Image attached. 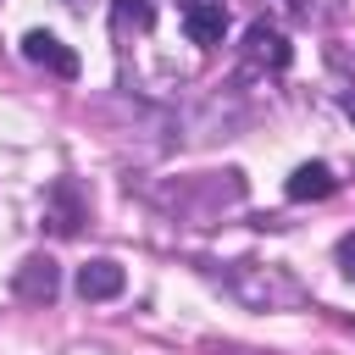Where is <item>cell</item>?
<instances>
[{
	"label": "cell",
	"mask_w": 355,
	"mask_h": 355,
	"mask_svg": "<svg viewBox=\"0 0 355 355\" xmlns=\"http://www.w3.org/2000/svg\"><path fill=\"white\" fill-rule=\"evenodd\" d=\"M216 283L233 300H244L250 311H300L311 300L305 283L288 266H277V261H233L227 272H216Z\"/></svg>",
	"instance_id": "cell-1"
},
{
	"label": "cell",
	"mask_w": 355,
	"mask_h": 355,
	"mask_svg": "<svg viewBox=\"0 0 355 355\" xmlns=\"http://www.w3.org/2000/svg\"><path fill=\"white\" fill-rule=\"evenodd\" d=\"M44 222H50L55 233H78V227L89 222V194H83L72 178H55V183L44 189Z\"/></svg>",
	"instance_id": "cell-2"
},
{
	"label": "cell",
	"mask_w": 355,
	"mask_h": 355,
	"mask_svg": "<svg viewBox=\"0 0 355 355\" xmlns=\"http://www.w3.org/2000/svg\"><path fill=\"white\" fill-rule=\"evenodd\" d=\"M11 288H17V300H28V305H50V300L61 294V266H55L50 255H28V261L17 266V277H11Z\"/></svg>",
	"instance_id": "cell-3"
},
{
	"label": "cell",
	"mask_w": 355,
	"mask_h": 355,
	"mask_svg": "<svg viewBox=\"0 0 355 355\" xmlns=\"http://www.w3.org/2000/svg\"><path fill=\"white\" fill-rule=\"evenodd\" d=\"M244 61H250V72H283V67L294 61V50H288V39H283L277 28L250 22V33H244Z\"/></svg>",
	"instance_id": "cell-4"
},
{
	"label": "cell",
	"mask_w": 355,
	"mask_h": 355,
	"mask_svg": "<svg viewBox=\"0 0 355 355\" xmlns=\"http://www.w3.org/2000/svg\"><path fill=\"white\" fill-rule=\"evenodd\" d=\"M183 33H189V44H200V50L222 44V33H227V6H222V0H183Z\"/></svg>",
	"instance_id": "cell-5"
},
{
	"label": "cell",
	"mask_w": 355,
	"mask_h": 355,
	"mask_svg": "<svg viewBox=\"0 0 355 355\" xmlns=\"http://www.w3.org/2000/svg\"><path fill=\"white\" fill-rule=\"evenodd\" d=\"M22 55H28L33 67L55 72V78H78V55H72L55 33H44V28H28V33H22Z\"/></svg>",
	"instance_id": "cell-6"
},
{
	"label": "cell",
	"mask_w": 355,
	"mask_h": 355,
	"mask_svg": "<svg viewBox=\"0 0 355 355\" xmlns=\"http://www.w3.org/2000/svg\"><path fill=\"white\" fill-rule=\"evenodd\" d=\"M333 189H338V178H333V166H327V161H305V166H294V172H288V183H283V194H288V200H300V205H305V200H327Z\"/></svg>",
	"instance_id": "cell-7"
},
{
	"label": "cell",
	"mask_w": 355,
	"mask_h": 355,
	"mask_svg": "<svg viewBox=\"0 0 355 355\" xmlns=\"http://www.w3.org/2000/svg\"><path fill=\"white\" fill-rule=\"evenodd\" d=\"M122 283H128V277H122V266H116V261H105V255H100V261H89V266H78V294H83V300H116V294H122Z\"/></svg>",
	"instance_id": "cell-8"
},
{
	"label": "cell",
	"mask_w": 355,
	"mask_h": 355,
	"mask_svg": "<svg viewBox=\"0 0 355 355\" xmlns=\"http://www.w3.org/2000/svg\"><path fill=\"white\" fill-rule=\"evenodd\" d=\"M111 17H116V28H139V33H150V22H155L150 0H116Z\"/></svg>",
	"instance_id": "cell-9"
},
{
	"label": "cell",
	"mask_w": 355,
	"mask_h": 355,
	"mask_svg": "<svg viewBox=\"0 0 355 355\" xmlns=\"http://www.w3.org/2000/svg\"><path fill=\"white\" fill-rule=\"evenodd\" d=\"M338 266H344V277H355V233L338 239Z\"/></svg>",
	"instance_id": "cell-10"
},
{
	"label": "cell",
	"mask_w": 355,
	"mask_h": 355,
	"mask_svg": "<svg viewBox=\"0 0 355 355\" xmlns=\"http://www.w3.org/2000/svg\"><path fill=\"white\" fill-rule=\"evenodd\" d=\"M67 6H72V11H83V6H89V0H67Z\"/></svg>",
	"instance_id": "cell-11"
}]
</instances>
